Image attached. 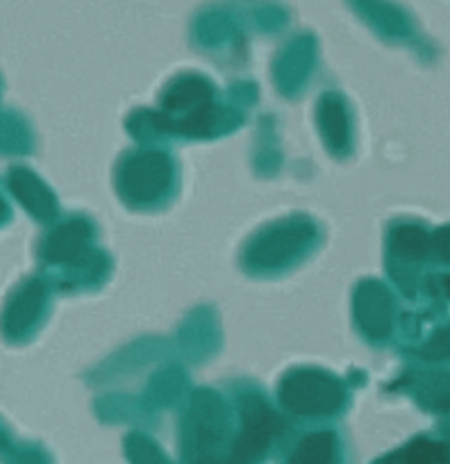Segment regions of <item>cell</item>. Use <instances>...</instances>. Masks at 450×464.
I'll list each match as a JSON object with an SVG mask.
<instances>
[{
    "mask_svg": "<svg viewBox=\"0 0 450 464\" xmlns=\"http://www.w3.org/2000/svg\"><path fill=\"white\" fill-rule=\"evenodd\" d=\"M293 464H330V441L328 437H314L307 440L305 446L298 450Z\"/></svg>",
    "mask_w": 450,
    "mask_h": 464,
    "instance_id": "obj_1",
    "label": "cell"
}]
</instances>
